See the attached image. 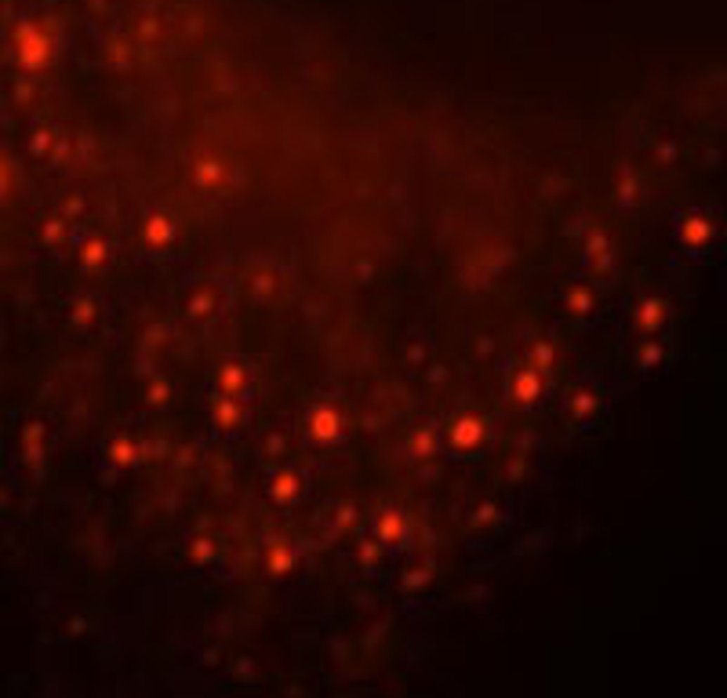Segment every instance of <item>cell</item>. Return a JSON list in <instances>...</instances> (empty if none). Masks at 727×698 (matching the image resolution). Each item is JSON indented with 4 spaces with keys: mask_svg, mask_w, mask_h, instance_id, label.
<instances>
[{
    "mask_svg": "<svg viewBox=\"0 0 727 698\" xmlns=\"http://www.w3.org/2000/svg\"><path fill=\"white\" fill-rule=\"evenodd\" d=\"M484 437H487V426L477 415H458L447 422V448L451 451H473L484 444Z\"/></svg>",
    "mask_w": 727,
    "mask_h": 698,
    "instance_id": "1",
    "label": "cell"
},
{
    "mask_svg": "<svg viewBox=\"0 0 727 698\" xmlns=\"http://www.w3.org/2000/svg\"><path fill=\"white\" fill-rule=\"evenodd\" d=\"M542 386H546V375L527 364L509 378V396L517 400V404H534V400L542 396Z\"/></svg>",
    "mask_w": 727,
    "mask_h": 698,
    "instance_id": "2",
    "label": "cell"
},
{
    "mask_svg": "<svg viewBox=\"0 0 727 698\" xmlns=\"http://www.w3.org/2000/svg\"><path fill=\"white\" fill-rule=\"evenodd\" d=\"M306 429H309V437H313L316 444H335V440L342 437V418H338V411H335V408L320 404V408H313V411H309Z\"/></svg>",
    "mask_w": 727,
    "mask_h": 698,
    "instance_id": "3",
    "label": "cell"
},
{
    "mask_svg": "<svg viewBox=\"0 0 727 698\" xmlns=\"http://www.w3.org/2000/svg\"><path fill=\"white\" fill-rule=\"evenodd\" d=\"M142 237H146V244L149 247H167L171 240H175V222H171L167 215H149L146 219V226H142Z\"/></svg>",
    "mask_w": 727,
    "mask_h": 698,
    "instance_id": "4",
    "label": "cell"
},
{
    "mask_svg": "<svg viewBox=\"0 0 727 698\" xmlns=\"http://www.w3.org/2000/svg\"><path fill=\"white\" fill-rule=\"evenodd\" d=\"M375 535H378V542L397 545V542H404V535H408V520H404L397 510H386L375 520Z\"/></svg>",
    "mask_w": 727,
    "mask_h": 698,
    "instance_id": "5",
    "label": "cell"
},
{
    "mask_svg": "<svg viewBox=\"0 0 727 698\" xmlns=\"http://www.w3.org/2000/svg\"><path fill=\"white\" fill-rule=\"evenodd\" d=\"M193 182H197L200 189H222V182H226V164H222V160H211V157L197 160V164H193Z\"/></svg>",
    "mask_w": 727,
    "mask_h": 698,
    "instance_id": "6",
    "label": "cell"
},
{
    "mask_svg": "<svg viewBox=\"0 0 727 698\" xmlns=\"http://www.w3.org/2000/svg\"><path fill=\"white\" fill-rule=\"evenodd\" d=\"M295 560H298V557H295V549H291L288 542H273V545L266 549V571H269V575H276V579L288 575V571L295 567Z\"/></svg>",
    "mask_w": 727,
    "mask_h": 698,
    "instance_id": "7",
    "label": "cell"
},
{
    "mask_svg": "<svg viewBox=\"0 0 727 698\" xmlns=\"http://www.w3.org/2000/svg\"><path fill=\"white\" fill-rule=\"evenodd\" d=\"M240 418H244L240 400L222 393V396L215 400V426H219V429H237V426H240Z\"/></svg>",
    "mask_w": 727,
    "mask_h": 698,
    "instance_id": "8",
    "label": "cell"
},
{
    "mask_svg": "<svg viewBox=\"0 0 727 698\" xmlns=\"http://www.w3.org/2000/svg\"><path fill=\"white\" fill-rule=\"evenodd\" d=\"M247 389V371L240 364H222L219 368V393L226 396H240Z\"/></svg>",
    "mask_w": 727,
    "mask_h": 698,
    "instance_id": "9",
    "label": "cell"
},
{
    "mask_svg": "<svg viewBox=\"0 0 727 698\" xmlns=\"http://www.w3.org/2000/svg\"><path fill=\"white\" fill-rule=\"evenodd\" d=\"M298 488H302L298 473L281 470V473L273 477V484H269V495H273V502H295V498H298Z\"/></svg>",
    "mask_w": 727,
    "mask_h": 698,
    "instance_id": "10",
    "label": "cell"
},
{
    "mask_svg": "<svg viewBox=\"0 0 727 698\" xmlns=\"http://www.w3.org/2000/svg\"><path fill=\"white\" fill-rule=\"evenodd\" d=\"M586 251H589V262H593V269L596 273H607V262H611V255H607V237L600 229H593L589 233V244H586Z\"/></svg>",
    "mask_w": 727,
    "mask_h": 698,
    "instance_id": "11",
    "label": "cell"
},
{
    "mask_svg": "<svg viewBox=\"0 0 727 698\" xmlns=\"http://www.w3.org/2000/svg\"><path fill=\"white\" fill-rule=\"evenodd\" d=\"M662 316H666V306H662L658 299H648V302H640V309H636V324L644 331H655L662 324Z\"/></svg>",
    "mask_w": 727,
    "mask_h": 698,
    "instance_id": "12",
    "label": "cell"
},
{
    "mask_svg": "<svg viewBox=\"0 0 727 698\" xmlns=\"http://www.w3.org/2000/svg\"><path fill=\"white\" fill-rule=\"evenodd\" d=\"M110 458H113V465L117 470H127L135 458H139V448H135V440H127V437H117L113 444H110Z\"/></svg>",
    "mask_w": 727,
    "mask_h": 698,
    "instance_id": "13",
    "label": "cell"
},
{
    "mask_svg": "<svg viewBox=\"0 0 727 698\" xmlns=\"http://www.w3.org/2000/svg\"><path fill=\"white\" fill-rule=\"evenodd\" d=\"M567 408H571V415L589 418V415L596 411V396H593L589 389H574V393H571V400H567Z\"/></svg>",
    "mask_w": 727,
    "mask_h": 698,
    "instance_id": "14",
    "label": "cell"
},
{
    "mask_svg": "<svg viewBox=\"0 0 727 698\" xmlns=\"http://www.w3.org/2000/svg\"><path fill=\"white\" fill-rule=\"evenodd\" d=\"M680 233H683V240H688V244H705L713 229H709V222H705V219H688Z\"/></svg>",
    "mask_w": 727,
    "mask_h": 698,
    "instance_id": "15",
    "label": "cell"
},
{
    "mask_svg": "<svg viewBox=\"0 0 727 698\" xmlns=\"http://www.w3.org/2000/svg\"><path fill=\"white\" fill-rule=\"evenodd\" d=\"M189 560H193V564H211V560H215V542H211L207 535L193 538V542H189Z\"/></svg>",
    "mask_w": 727,
    "mask_h": 698,
    "instance_id": "16",
    "label": "cell"
},
{
    "mask_svg": "<svg viewBox=\"0 0 727 698\" xmlns=\"http://www.w3.org/2000/svg\"><path fill=\"white\" fill-rule=\"evenodd\" d=\"M553 361H557V353H553L549 342H534V346H531V361H527L531 368H539V371L546 375V371L553 368Z\"/></svg>",
    "mask_w": 727,
    "mask_h": 698,
    "instance_id": "17",
    "label": "cell"
},
{
    "mask_svg": "<svg viewBox=\"0 0 727 698\" xmlns=\"http://www.w3.org/2000/svg\"><path fill=\"white\" fill-rule=\"evenodd\" d=\"M564 302H567V309H571L574 316H586L589 306H593V295H589V287H571Z\"/></svg>",
    "mask_w": 727,
    "mask_h": 698,
    "instance_id": "18",
    "label": "cell"
},
{
    "mask_svg": "<svg viewBox=\"0 0 727 698\" xmlns=\"http://www.w3.org/2000/svg\"><path fill=\"white\" fill-rule=\"evenodd\" d=\"M411 451H415L418 458H430V455L437 451V433H433V429H415V437H411Z\"/></svg>",
    "mask_w": 727,
    "mask_h": 698,
    "instance_id": "19",
    "label": "cell"
},
{
    "mask_svg": "<svg viewBox=\"0 0 727 698\" xmlns=\"http://www.w3.org/2000/svg\"><path fill=\"white\" fill-rule=\"evenodd\" d=\"M105 259H110V247H105L102 240H88V244H84V266H88V269H98Z\"/></svg>",
    "mask_w": 727,
    "mask_h": 698,
    "instance_id": "20",
    "label": "cell"
},
{
    "mask_svg": "<svg viewBox=\"0 0 727 698\" xmlns=\"http://www.w3.org/2000/svg\"><path fill=\"white\" fill-rule=\"evenodd\" d=\"M211 309H215V299H211V291H197L193 299H189V306H186V313L193 316V321H200V316H207Z\"/></svg>",
    "mask_w": 727,
    "mask_h": 698,
    "instance_id": "21",
    "label": "cell"
},
{
    "mask_svg": "<svg viewBox=\"0 0 727 698\" xmlns=\"http://www.w3.org/2000/svg\"><path fill=\"white\" fill-rule=\"evenodd\" d=\"M430 579H433V571L425 564H418V567H411L408 575H404V589H422V586H430Z\"/></svg>",
    "mask_w": 727,
    "mask_h": 698,
    "instance_id": "22",
    "label": "cell"
},
{
    "mask_svg": "<svg viewBox=\"0 0 727 698\" xmlns=\"http://www.w3.org/2000/svg\"><path fill=\"white\" fill-rule=\"evenodd\" d=\"M167 396H171V386H167V382H149V389H146V404L160 408V404H167Z\"/></svg>",
    "mask_w": 727,
    "mask_h": 698,
    "instance_id": "23",
    "label": "cell"
},
{
    "mask_svg": "<svg viewBox=\"0 0 727 698\" xmlns=\"http://www.w3.org/2000/svg\"><path fill=\"white\" fill-rule=\"evenodd\" d=\"M73 321L88 328V324L95 321V302H91V299H80V302L73 306Z\"/></svg>",
    "mask_w": 727,
    "mask_h": 698,
    "instance_id": "24",
    "label": "cell"
},
{
    "mask_svg": "<svg viewBox=\"0 0 727 698\" xmlns=\"http://www.w3.org/2000/svg\"><path fill=\"white\" fill-rule=\"evenodd\" d=\"M498 520V505H480V510L473 513V527H484V524H495Z\"/></svg>",
    "mask_w": 727,
    "mask_h": 698,
    "instance_id": "25",
    "label": "cell"
},
{
    "mask_svg": "<svg viewBox=\"0 0 727 698\" xmlns=\"http://www.w3.org/2000/svg\"><path fill=\"white\" fill-rule=\"evenodd\" d=\"M636 361H640V364H644V368H651V364H658V361H662V346H658V342H648L644 349H640V356H636Z\"/></svg>",
    "mask_w": 727,
    "mask_h": 698,
    "instance_id": "26",
    "label": "cell"
},
{
    "mask_svg": "<svg viewBox=\"0 0 727 698\" xmlns=\"http://www.w3.org/2000/svg\"><path fill=\"white\" fill-rule=\"evenodd\" d=\"M356 557H360V564H375V560H378V542H368V538H364L360 549H356Z\"/></svg>",
    "mask_w": 727,
    "mask_h": 698,
    "instance_id": "27",
    "label": "cell"
},
{
    "mask_svg": "<svg viewBox=\"0 0 727 698\" xmlns=\"http://www.w3.org/2000/svg\"><path fill=\"white\" fill-rule=\"evenodd\" d=\"M255 291H259V295H255V299H266V295L273 291V277H269V273H262V277L255 280Z\"/></svg>",
    "mask_w": 727,
    "mask_h": 698,
    "instance_id": "28",
    "label": "cell"
},
{
    "mask_svg": "<svg viewBox=\"0 0 727 698\" xmlns=\"http://www.w3.org/2000/svg\"><path fill=\"white\" fill-rule=\"evenodd\" d=\"M44 237H48V240H58V237H62V226H58V222H48V226H44Z\"/></svg>",
    "mask_w": 727,
    "mask_h": 698,
    "instance_id": "29",
    "label": "cell"
}]
</instances>
